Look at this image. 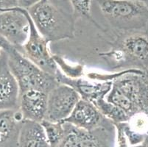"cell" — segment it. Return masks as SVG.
Returning <instances> with one entry per match:
<instances>
[{"mask_svg": "<svg viewBox=\"0 0 148 147\" xmlns=\"http://www.w3.org/2000/svg\"><path fill=\"white\" fill-rule=\"evenodd\" d=\"M57 2L41 0L26 9L38 32L49 43L72 38L75 32L73 15Z\"/></svg>", "mask_w": 148, "mask_h": 147, "instance_id": "1", "label": "cell"}, {"mask_svg": "<svg viewBox=\"0 0 148 147\" xmlns=\"http://www.w3.org/2000/svg\"><path fill=\"white\" fill-rule=\"evenodd\" d=\"M3 50L8 55L9 66L17 81L19 93L37 90L49 94L59 84L55 76L38 67L9 42Z\"/></svg>", "mask_w": 148, "mask_h": 147, "instance_id": "2", "label": "cell"}, {"mask_svg": "<svg viewBox=\"0 0 148 147\" xmlns=\"http://www.w3.org/2000/svg\"><path fill=\"white\" fill-rule=\"evenodd\" d=\"M103 16L122 29H138L148 23V6L140 0H96Z\"/></svg>", "mask_w": 148, "mask_h": 147, "instance_id": "3", "label": "cell"}, {"mask_svg": "<svg viewBox=\"0 0 148 147\" xmlns=\"http://www.w3.org/2000/svg\"><path fill=\"white\" fill-rule=\"evenodd\" d=\"M63 123L64 137L55 147H115L116 128L109 120L90 131L67 122Z\"/></svg>", "mask_w": 148, "mask_h": 147, "instance_id": "4", "label": "cell"}, {"mask_svg": "<svg viewBox=\"0 0 148 147\" xmlns=\"http://www.w3.org/2000/svg\"><path fill=\"white\" fill-rule=\"evenodd\" d=\"M112 85L140 112L148 114V77L145 71L136 68L126 69L113 81Z\"/></svg>", "mask_w": 148, "mask_h": 147, "instance_id": "5", "label": "cell"}, {"mask_svg": "<svg viewBox=\"0 0 148 147\" xmlns=\"http://www.w3.org/2000/svg\"><path fill=\"white\" fill-rule=\"evenodd\" d=\"M29 36L21 52L43 71L56 76L59 68L49 51V42L38 32L29 14Z\"/></svg>", "mask_w": 148, "mask_h": 147, "instance_id": "6", "label": "cell"}, {"mask_svg": "<svg viewBox=\"0 0 148 147\" xmlns=\"http://www.w3.org/2000/svg\"><path fill=\"white\" fill-rule=\"evenodd\" d=\"M29 32V13L18 8L0 13V36L21 52Z\"/></svg>", "mask_w": 148, "mask_h": 147, "instance_id": "7", "label": "cell"}, {"mask_svg": "<svg viewBox=\"0 0 148 147\" xmlns=\"http://www.w3.org/2000/svg\"><path fill=\"white\" fill-rule=\"evenodd\" d=\"M80 99V95L73 88L59 83L48 94L44 120L63 122L69 116Z\"/></svg>", "mask_w": 148, "mask_h": 147, "instance_id": "8", "label": "cell"}, {"mask_svg": "<svg viewBox=\"0 0 148 147\" xmlns=\"http://www.w3.org/2000/svg\"><path fill=\"white\" fill-rule=\"evenodd\" d=\"M101 55L114 58L121 63L130 62L137 69L148 72V38L142 34H134L125 38L119 49Z\"/></svg>", "mask_w": 148, "mask_h": 147, "instance_id": "9", "label": "cell"}, {"mask_svg": "<svg viewBox=\"0 0 148 147\" xmlns=\"http://www.w3.org/2000/svg\"><path fill=\"white\" fill-rule=\"evenodd\" d=\"M59 83L65 84L73 88L80 95V99L94 104L101 99H106L111 91L112 82H95L91 79L83 78H69L63 75L58 70L55 76Z\"/></svg>", "mask_w": 148, "mask_h": 147, "instance_id": "10", "label": "cell"}, {"mask_svg": "<svg viewBox=\"0 0 148 147\" xmlns=\"http://www.w3.org/2000/svg\"><path fill=\"white\" fill-rule=\"evenodd\" d=\"M19 88L5 51L0 56V110H18Z\"/></svg>", "mask_w": 148, "mask_h": 147, "instance_id": "11", "label": "cell"}, {"mask_svg": "<svg viewBox=\"0 0 148 147\" xmlns=\"http://www.w3.org/2000/svg\"><path fill=\"white\" fill-rule=\"evenodd\" d=\"M107 120L94 104L80 99L69 116L63 122L90 131L103 125Z\"/></svg>", "mask_w": 148, "mask_h": 147, "instance_id": "12", "label": "cell"}, {"mask_svg": "<svg viewBox=\"0 0 148 147\" xmlns=\"http://www.w3.org/2000/svg\"><path fill=\"white\" fill-rule=\"evenodd\" d=\"M48 94L37 90L19 93L18 110L24 119L41 123L45 118Z\"/></svg>", "mask_w": 148, "mask_h": 147, "instance_id": "13", "label": "cell"}, {"mask_svg": "<svg viewBox=\"0 0 148 147\" xmlns=\"http://www.w3.org/2000/svg\"><path fill=\"white\" fill-rule=\"evenodd\" d=\"M24 117L18 110H0V147H17Z\"/></svg>", "mask_w": 148, "mask_h": 147, "instance_id": "14", "label": "cell"}, {"mask_svg": "<svg viewBox=\"0 0 148 147\" xmlns=\"http://www.w3.org/2000/svg\"><path fill=\"white\" fill-rule=\"evenodd\" d=\"M17 147H50L41 123L24 119L18 133Z\"/></svg>", "mask_w": 148, "mask_h": 147, "instance_id": "15", "label": "cell"}, {"mask_svg": "<svg viewBox=\"0 0 148 147\" xmlns=\"http://www.w3.org/2000/svg\"><path fill=\"white\" fill-rule=\"evenodd\" d=\"M101 114L113 124L125 123L129 121V117L123 110L114 104L108 102L106 99H101L94 103Z\"/></svg>", "mask_w": 148, "mask_h": 147, "instance_id": "16", "label": "cell"}, {"mask_svg": "<svg viewBox=\"0 0 148 147\" xmlns=\"http://www.w3.org/2000/svg\"><path fill=\"white\" fill-rule=\"evenodd\" d=\"M45 131L50 147H55L60 143L64 135V126L63 122H52L43 120L41 122Z\"/></svg>", "mask_w": 148, "mask_h": 147, "instance_id": "17", "label": "cell"}, {"mask_svg": "<svg viewBox=\"0 0 148 147\" xmlns=\"http://www.w3.org/2000/svg\"><path fill=\"white\" fill-rule=\"evenodd\" d=\"M74 11L90 19L91 0H69Z\"/></svg>", "mask_w": 148, "mask_h": 147, "instance_id": "18", "label": "cell"}, {"mask_svg": "<svg viewBox=\"0 0 148 147\" xmlns=\"http://www.w3.org/2000/svg\"><path fill=\"white\" fill-rule=\"evenodd\" d=\"M116 128V135L117 137L118 147H128V141L123 129L122 123L114 124Z\"/></svg>", "mask_w": 148, "mask_h": 147, "instance_id": "19", "label": "cell"}, {"mask_svg": "<svg viewBox=\"0 0 148 147\" xmlns=\"http://www.w3.org/2000/svg\"><path fill=\"white\" fill-rule=\"evenodd\" d=\"M18 7V0H0V12L11 10Z\"/></svg>", "mask_w": 148, "mask_h": 147, "instance_id": "20", "label": "cell"}, {"mask_svg": "<svg viewBox=\"0 0 148 147\" xmlns=\"http://www.w3.org/2000/svg\"><path fill=\"white\" fill-rule=\"evenodd\" d=\"M40 1L41 0H18V7L24 9H28Z\"/></svg>", "mask_w": 148, "mask_h": 147, "instance_id": "21", "label": "cell"}, {"mask_svg": "<svg viewBox=\"0 0 148 147\" xmlns=\"http://www.w3.org/2000/svg\"><path fill=\"white\" fill-rule=\"evenodd\" d=\"M131 147H148V132L145 137V139L141 144H137L136 146H132Z\"/></svg>", "mask_w": 148, "mask_h": 147, "instance_id": "22", "label": "cell"}, {"mask_svg": "<svg viewBox=\"0 0 148 147\" xmlns=\"http://www.w3.org/2000/svg\"><path fill=\"white\" fill-rule=\"evenodd\" d=\"M8 43V41L6 39H5L2 36H0V56H1V54H2V52L3 51L4 48H5V45Z\"/></svg>", "mask_w": 148, "mask_h": 147, "instance_id": "23", "label": "cell"}, {"mask_svg": "<svg viewBox=\"0 0 148 147\" xmlns=\"http://www.w3.org/2000/svg\"><path fill=\"white\" fill-rule=\"evenodd\" d=\"M140 1H142V2H143L144 3H145L148 6V0H140Z\"/></svg>", "mask_w": 148, "mask_h": 147, "instance_id": "24", "label": "cell"}, {"mask_svg": "<svg viewBox=\"0 0 148 147\" xmlns=\"http://www.w3.org/2000/svg\"><path fill=\"white\" fill-rule=\"evenodd\" d=\"M147 77H148V72L147 73Z\"/></svg>", "mask_w": 148, "mask_h": 147, "instance_id": "25", "label": "cell"}, {"mask_svg": "<svg viewBox=\"0 0 148 147\" xmlns=\"http://www.w3.org/2000/svg\"><path fill=\"white\" fill-rule=\"evenodd\" d=\"M0 13H1V12H0Z\"/></svg>", "mask_w": 148, "mask_h": 147, "instance_id": "26", "label": "cell"}]
</instances>
